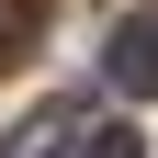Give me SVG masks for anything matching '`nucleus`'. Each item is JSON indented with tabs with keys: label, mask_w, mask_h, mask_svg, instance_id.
<instances>
[{
	"label": "nucleus",
	"mask_w": 158,
	"mask_h": 158,
	"mask_svg": "<svg viewBox=\"0 0 158 158\" xmlns=\"http://www.w3.org/2000/svg\"><path fill=\"white\" fill-rule=\"evenodd\" d=\"M68 158H147V147H135V124H79Z\"/></svg>",
	"instance_id": "nucleus-2"
},
{
	"label": "nucleus",
	"mask_w": 158,
	"mask_h": 158,
	"mask_svg": "<svg viewBox=\"0 0 158 158\" xmlns=\"http://www.w3.org/2000/svg\"><path fill=\"white\" fill-rule=\"evenodd\" d=\"M113 90H158V23H124L113 34Z\"/></svg>",
	"instance_id": "nucleus-1"
}]
</instances>
